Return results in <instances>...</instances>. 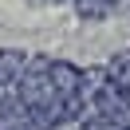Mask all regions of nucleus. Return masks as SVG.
I'll use <instances>...</instances> for the list:
<instances>
[{"label": "nucleus", "mask_w": 130, "mask_h": 130, "mask_svg": "<svg viewBox=\"0 0 130 130\" xmlns=\"http://www.w3.org/2000/svg\"><path fill=\"white\" fill-rule=\"evenodd\" d=\"M75 12H79L83 20H103L106 12H110V4H106V0H75Z\"/></svg>", "instance_id": "f03ea898"}, {"label": "nucleus", "mask_w": 130, "mask_h": 130, "mask_svg": "<svg viewBox=\"0 0 130 130\" xmlns=\"http://www.w3.org/2000/svg\"><path fill=\"white\" fill-rule=\"evenodd\" d=\"M24 51L16 47H4L0 51V87H8V83H20V75H24Z\"/></svg>", "instance_id": "f257e3e1"}, {"label": "nucleus", "mask_w": 130, "mask_h": 130, "mask_svg": "<svg viewBox=\"0 0 130 130\" xmlns=\"http://www.w3.org/2000/svg\"><path fill=\"white\" fill-rule=\"evenodd\" d=\"M0 130H4V126H0Z\"/></svg>", "instance_id": "7ed1b4c3"}]
</instances>
